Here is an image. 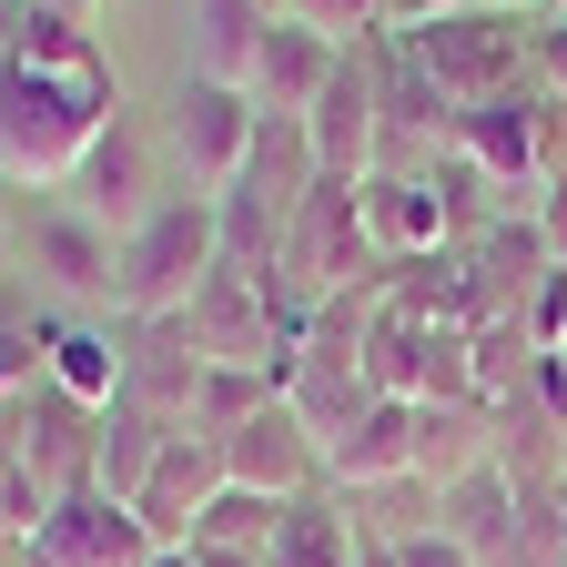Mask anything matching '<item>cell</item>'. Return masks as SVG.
Listing matches in <instances>:
<instances>
[{
  "instance_id": "1",
  "label": "cell",
  "mask_w": 567,
  "mask_h": 567,
  "mask_svg": "<svg viewBox=\"0 0 567 567\" xmlns=\"http://www.w3.org/2000/svg\"><path fill=\"white\" fill-rule=\"evenodd\" d=\"M122 102H92L71 82H41V71L0 61V183L21 193H61L71 173H82V153L112 132Z\"/></svg>"
},
{
  "instance_id": "2",
  "label": "cell",
  "mask_w": 567,
  "mask_h": 567,
  "mask_svg": "<svg viewBox=\"0 0 567 567\" xmlns=\"http://www.w3.org/2000/svg\"><path fill=\"white\" fill-rule=\"evenodd\" d=\"M224 264V213L213 193H173L142 234H122V284H112V315L122 324H163V315H193V295Z\"/></svg>"
},
{
  "instance_id": "3",
  "label": "cell",
  "mask_w": 567,
  "mask_h": 567,
  "mask_svg": "<svg viewBox=\"0 0 567 567\" xmlns=\"http://www.w3.org/2000/svg\"><path fill=\"white\" fill-rule=\"evenodd\" d=\"M295 305H334V295H365V284H385V254L365 234V183H315L305 213L284 224V254L264 264Z\"/></svg>"
},
{
  "instance_id": "4",
  "label": "cell",
  "mask_w": 567,
  "mask_h": 567,
  "mask_svg": "<svg viewBox=\"0 0 567 567\" xmlns=\"http://www.w3.org/2000/svg\"><path fill=\"white\" fill-rule=\"evenodd\" d=\"M405 51H415L425 82L446 92V112L527 92V21H507V11H446V21L405 31Z\"/></svg>"
},
{
  "instance_id": "5",
  "label": "cell",
  "mask_w": 567,
  "mask_h": 567,
  "mask_svg": "<svg viewBox=\"0 0 567 567\" xmlns=\"http://www.w3.org/2000/svg\"><path fill=\"white\" fill-rule=\"evenodd\" d=\"M21 264H31V284H51V295H71V305H112V284H122V234L92 224L71 193H41V203L21 213Z\"/></svg>"
},
{
  "instance_id": "6",
  "label": "cell",
  "mask_w": 567,
  "mask_h": 567,
  "mask_svg": "<svg viewBox=\"0 0 567 567\" xmlns=\"http://www.w3.org/2000/svg\"><path fill=\"white\" fill-rule=\"evenodd\" d=\"M173 153H183V173H193V193H213L224 203L234 183H244V163H254V142H264V102L254 92H224V82H193L183 71V92H173Z\"/></svg>"
},
{
  "instance_id": "7",
  "label": "cell",
  "mask_w": 567,
  "mask_h": 567,
  "mask_svg": "<svg viewBox=\"0 0 567 567\" xmlns=\"http://www.w3.org/2000/svg\"><path fill=\"white\" fill-rule=\"evenodd\" d=\"M305 142H315V173L324 183H375L385 173V92H375V51L365 41L334 61L324 102L305 112Z\"/></svg>"
},
{
  "instance_id": "8",
  "label": "cell",
  "mask_w": 567,
  "mask_h": 567,
  "mask_svg": "<svg viewBox=\"0 0 567 567\" xmlns=\"http://www.w3.org/2000/svg\"><path fill=\"white\" fill-rule=\"evenodd\" d=\"M61 193L82 203L92 224H112V234H142V224L173 203V193H163V153H153V132H142V112H132V102L112 112V132L82 153V173H71Z\"/></svg>"
},
{
  "instance_id": "9",
  "label": "cell",
  "mask_w": 567,
  "mask_h": 567,
  "mask_svg": "<svg viewBox=\"0 0 567 567\" xmlns=\"http://www.w3.org/2000/svg\"><path fill=\"white\" fill-rule=\"evenodd\" d=\"M11 466L41 486V496H82L92 466H102V415L92 405H71L51 375L21 395V436H11Z\"/></svg>"
},
{
  "instance_id": "10",
  "label": "cell",
  "mask_w": 567,
  "mask_h": 567,
  "mask_svg": "<svg viewBox=\"0 0 567 567\" xmlns=\"http://www.w3.org/2000/svg\"><path fill=\"white\" fill-rule=\"evenodd\" d=\"M203 344H193V324L183 315H163V324H132L122 334V405H142L153 425H173V436H193V405H203Z\"/></svg>"
},
{
  "instance_id": "11",
  "label": "cell",
  "mask_w": 567,
  "mask_h": 567,
  "mask_svg": "<svg viewBox=\"0 0 567 567\" xmlns=\"http://www.w3.org/2000/svg\"><path fill=\"white\" fill-rule=\"evenodd\" d=\"M142 557H153V527H142L122 496L82 486V496H51V517L31 527L21 567H142Z\"/></svg>"
},
{
  "instance_id": "12",
  "label": "cell",
  "mask_w": 567,
  "mask_h": 567,
  "mask_svg": "<svg viewBox=\"0 0 567 567\" xmlns=\"http://www.w3.org/2000/svg\"><path fill=\"white\" fill-rule=\"evenodd\" d=\"M224 486H254V496H284V507H295V496H315L324 486V446L305 436V415L295 405H264V415H244L234 436H224Z\"/></svg>"
},
{
  "instance_id": "13",
  "label": "cell",
  "mask_w": 567,
  "mask_h": 567,
  "mask_svg": "<svg viewBox=\"0 0 567 567\" xmlns=\"http://www.w3.org/2000/svg\"><path fill=\"white\" fill-rule=\"evenodd\" d=\"M405 476H415V405H405V395H375V405L324 446V486L344 496V507H365V496H385V486H405Z\"/></svg>"
},
{
  "instance_id": "14",
  "label": "cell",
  "mask_w": 567,
  "mask_h": 567,
  "mask_svg": "<svg viewBox=\"0 0 567 567\" xmlns=\"http://www.w3.org/2000/svg\"><path fill=\"white\" fill-rule=\"evenodd\" d=\"M496 466V405L486 395H446V405H415V486L446 496L466 486V476H486Z\"/></svg>"
},
{
  "instance_id": "15",
  "label": "cell",
  "mask_w": 567,
  "mask_h": 567,
  "mask_svg": "<svg viewBox=\"0 0 567 567\" xmlns=\"http://www.w3.org/2000/svg\"><path fill=\"white\" fill-rule=\"evenodd\" d=\"M213 496H224V446H213V436H173L163 466H153V486L132 496V517L153 527V547H183Z\"/></svg>"
},
{
  "instance_id": "16",
  "label": "cell",
  "mask_w": 567,
  "mask_h": 567,
  "mask_svg": "<svg viewBox=\"0 0 567 567\" xmlns=\"http://www.w3.org/2000/svg\"><path fill=\"white\" fill-rule=\"evenodd\" d=\"M365 234H375V254H385V264L456 254V224H446L436 173H375V183H365Z\"/></svg>"
},
{
  "instance_id": "17",
  "label": "cell",
  "mask_w": 567,
  "mask_h": 567,
  "mask_svg": "<svg viewBox=\"0 0 567 567\" xmlns=\"http://www.w3.org/2000/svg\"><path fill=\"white\" fill-rule=\"evenodd\" d=\"M183 31H193V61H183L193 82L254 92V61H264V41H274V11H264V0H193Z\"/></svg>"
},
{
  "instance_id": "18",
  "label": "cell",
  "mask_w": 567,
  "mask_h": 567,
  "mask_svg": "<svg viewBox=\"0 0 567 567\" xmlns=\"http://www.w3.org/2000/svg\"><path fill=\"white\" fill-rule=\"evenodd\" d=\"M334 61H344V41H324V31H305V21H274V41H264V61H254V102H264L274 122H305V112L324 102V82H334Z\"/></svg>"
},
{
  "instance_id": "19",
  "label": "cell",
  "mask_w": 567,
  "mask_h": 567,
  "mask_svg": "<svg viewBox=\"0 0 567 567\" xmlns=\"http://www.w3.org/2000/svg\"><path fill=\"white\" fill-rule=\"evenodd\" d=\"M11 61H21V71H41V82H71V92H92V102H122V71H112V51H102V31H92V21L31 11Z\"/></svg>"
},
{
  "instance_id": "20",
  "label": "cell",
  "mask_w": 567,
  "mask_h": 567,
  "mask_svg": "<svg viewBox=\"0 0 567 567\" xmlns=\"http://www.w3.org/2000/svg\"><path fill=\"white\" fill-rule=\"evenodd\" d=\"M354 557H365V527H354V507H344L334 486H315V496H295V507H284L264 567H354Z\"/></svg>"
},
{
  "instance_id": "21",
  "label": "cell",
  "mask_w": 567,
  "mask_h": 567,
  "mask_svg": "<svg viewBox=\"0 0 567 567\" xmlns=\"http://www.w3.org/2000/svg\"><path fill=\"white\" fill-rule=\"evenodd\" d=\"M436 527H446V537H466L486 567H507V557H517V527H527V496L486 466V476H466L446 507H436Z\"/></svg>"
},
{
  "instance_id": "22",
  "label": "cell",
  "mask_w": 567,
  "mask_h": 567,
  "mask_svg": "<svg viewBox=\"0 0 567 567\" xmlns=\"http://www.w3.org/2000/svg\"><path fill=\"white\" fill-rule=\"evenodd\" d=\"M51 385L71 405H122V334L112 324H51Z\"/></svg>"
},
{
  "instance_id": "23",
  "label": "cell",
  "mask_w": 567,
  "mask_h": 567,
  "mask_svg": "<svg viewBox=\"0 0 567 567\" xmlns=\"http://www.w3.org/2000/svg\"><path fill=\"white\" fill-rule=\"evenodd\" d=\"M163 446H173V425H153L142 405H102V466H92V486H102V496H122V507H132V496L153 486Z\"/></svg>"
},
{
  "instance_id": "24",
  "label": "cell",
  "mask_w": 567,
  "mask_h": 567,
  "mask_svg": "<svg viewBox=\"0 0 567 567\" xmlns=\"http://www.w3.org/2000/svg\"><path fill=\"white\" fill-rule=\"evenodd\" d=\"M274 527H284V496H254V486H224L213 507L193 517V557H274Z\"/></svg>"
},
{
  "instance_id": "25",
  "label": "cell",
  "mask_w": 567,
  "mask_h": 567,
  "mask_svg": "<svg viewBox=\"0 0 567 567\" xmlns=\"http://www.w3.org/2000/svg\"><path fill=\"white\" fill-rule=\"evenodd\" d=\"M51 375V324L21 315V295L0 284V415H21V395Z\"/></svg>"
},
{
  "instance_id": "26",
  "label": "cell",
  "mask_w": 567,
  "mask_h": 567,
  "mask_svg": "<svg viewBox=\"0 0 567 567\" xmlns=\"http://www.w3.org/2000/svg\"><path fill=\"white\" fill-rule=\"evenodd\" d=\"M274 395H284L274 375H244V365H213V375H203V405H193V436H213V446H224L234 425H244V415H264Z\"/></svg>"
},
{
  "instance_id": "27",
  "label": "cell",
  "mask_w": 567,
  "mask_h": 567,
  "mask_svg": "<svg viewBox=\"0 0 567 567\" xmlns=\"http://www.w3.org/2000/svg\"><path fill=\"white\" fill-rule=\"evenodd\" d=\"M295 21L354 51V41H365V31H385V0H295Z\"/></svg>"
},
{
  "instance_id": "28",
  "label": "cell",
  "mask_w": 567,
  "mask_h": 567,
  "mask_svg": "<svg viewBox=\"0 0 567 567\" xmlns=\"http://www.w3.org/2000/svg\"><path fill=\"white\" fill-rule=\"evenodd\" d=\"M527 92L567 112V21H527Z\"/></svg>"
},
{
  "instance_id": "29",
  "label": "cell",
  "mask_w": 567,
  "mask_h": 567,
  "mask_svg": "<svg viewBox=\"0 0 567 567\" xmlns=\"http://www.w3.org/2000/svg\"><path fill=\"white\" fill-rule=\"evenodd\" d=\"M527 344H537V354H567V274L537 284V305H527Z\"/></svg>"
},
{
  "instance_id": "30",
  "label": "cell",
  "mask_w": 567,
  "mask_h": 567,
  "mask_svg": "<svg viewBox=\"0 0 567 567\" xmlns=\"http://www.w3.org/2000/svg\"><path fill=\"white\" fill-rule=\"evenodd\" d=\"M0 284H21V183H0Z\"/></svg>"
},
{
  "instance_id": "31",
  "label": "cell",
  "mask_w": 567,
  "mask_h": 567,
  "mask_svg": "<svg viewBox=\"0 0 567 567\" xmlns=\"http://www.w3.org/2000/svg\"><path fill=\"white\" fill-rule=\"evenodd\" d=\"M446 11H486V0H385V31H425V21H446Z\"/></svg>"
},
{
  "instance_id": "32",
  "label": "cell",
  "mask_w": 567,
  "mask_h": 567,
  "mask_svg": "<svg viewBox=\"0 0 567 567\" xmlns=\"http://www.w3.org/2000/svg\"><path fill=\"white\" fill-rule=\"evenodd\" d=\"M537 234H547V254H557V274H567V173L537 193Z\"/></svg>"
},
{
  "instance_id": "33",
  "label": "cell",
  "mask_w": 567,
  "mask_h": 567,
  "mask_svg": "<svg viewBox=\"0 0 567 567\" xmlns=\"http://www.w3.org/2000/svg\"><path fill=\"white\" fill-rule=\"evenodd\" d=\"M21 21H31V0H0V61L21 51Z\"/></svg>"
},
{
  "instance_id": "34",
  "label": "cell",
  "mask_w": 567,
  "mask_h": 567,
  "mask_svg": "<svg viewBox=\"0 0 567 567\" xmlns=\"http://www.w3.org/2000/svg\"><path fill=\"white\" fill-rule=\"evenodd\" d=\"M486 11H507V21H557L567 0H486Z\"/></svg>"
},
{
  "instance_id": "35",
  "label": "cell",
  "mask_w": 567,
  "mask_h": 567,
  "mask_svg": "<svg viewBox=\"0 0 567 567\" xmlns=\"http://www.w3.org/2000/svg\"><path fill=\"white\" fill-rule=\"evenodd\" d=\"M31 11H61V21H102V0H31Z\"/></svg>"
},
{
  "instance_id": "36",
  "label": "cell",
  "mask_w": 567,
  "mask_h": 567,
  "mask_svg": "<svg viewBox=\"0 0 567 567\" xmlns=\"http://www.w3.org/2000/svg\"><path fill=\"white\" fill-rule=\"evenodd\" d=\"M354 567H405V557H395L385 537H365V557H354Z\"/></svg>"
},
{
  "instance_id": "37",
  "label": "cell",
  "mask_w": 567,
  "mask_h": 567,
  "mask_svg": "<svg viewBox=\"0 0 567 567\" xmlns=\"http://www.w3.org/2000/svg\"><path fill=\"white\" fill-rule=\"evenodd\" d=\"M142 567H203L193 547H153V557H142Z\"/></svg>"
},
{
  "instance_id": "38",
  "label": "cell",
  "mask_w": 567,
  "mask_h": 567,
  "mask_svg": "<svg viewBox=\"0 0 567 567\" xmlns=\"http://www.w3.org/2000/svg\"><path fill=\"white\" fill-rule=\"evenodd\" d=\"M264 11H274V21H295V0H264Z\"/></svg>"
},
{
  "instance_id": "39",
  "label": "cell",
  "mask_w": 567,
  "mask_h": 567,
  "mask_svg": "<svg viewBox=\"0 0 567 567\" xmlns=\"http://www.w3.org/2000/svg\"><path fill=\"white\" fill-rule=\"evenodd\" d=\"M102 11H112V0H102Z\"/></svg>"
}]
</instances>
